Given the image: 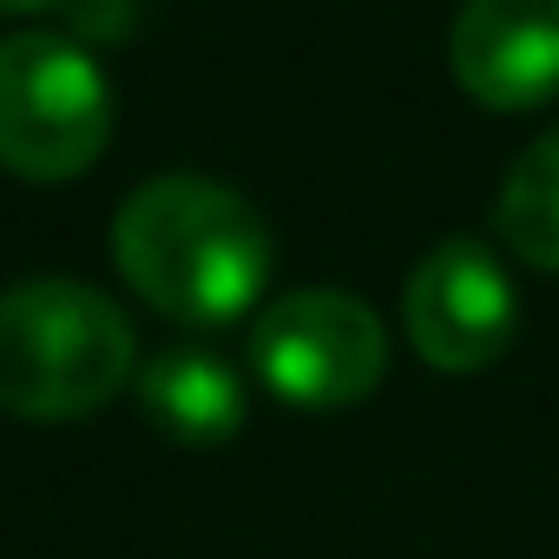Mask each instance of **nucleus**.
Masks as SVG:
<instances>
[{"label":"nucleus","instance_id":"423d86ee","mask_svg":"<svg viewBox=\"0 0 559 559\" xmlns=\"http://www.w3.org/2000/svg\"><path fill=\"white\" fill-rule=\"evenodd\" d=\"M448 73L487 112H533L559 99V0H461Z\"/></svg>","mask_w":559,"mask_h":559},{"label":"nucleus","instance_id":"f257e3e1","mask_svg":"<svg viewBox=\"0 0 559 559\" xmlns=\"http://www.w3.org/2000/svg\"><path fill=\"white\" fill-rule=\"evenodd\" d=\"M112 263L165 323L224 330L257 310L276 250L243 191L198 171H158L112 211Z\"/></svg>","mask_w":559,"mask_h":559},{"label":"nucleus","instance_id":"39448f33","mask_svg":"<svg viewBox=\"0 0 559 559\" xmlns=\"http://www.w3.org/2000/svg\"><path fill=\"white\" fill-rule=\"evenodd\" d=\"M402 336L441 376L493 369L520 336V290H513L500 250L480 243V237H441L408 270Z\"/></svg>","mask_w":559,"mask_h":559},{"label":"nucleus","instance_id":"6e6552de","mask_svg":"<svg viewBox=\"0 0 559 559\" xmlns=\"http://www.w3.org/2000/svg\"><path fill=\"white\" fill-rule=\"evenodd\" d=\"M493 237L526 270L559 276V126L539 132L493 191Z\"/></svg>","mask_w":559,"mask_h":559},{"label":"nucleus","instance_id":"f03ea898","mask_svg":"<svg viewBox=\"0 0 559 559\" xmlns=\"http://www.w3.org/2000/svg\"><path fill=\"white\" fill-rule=\"evenodd\" d=\"M139 376L132 317L73 276L0 290V408L21 421H86Z\"/></svg>","mask_w":559,"mask_h":559},{"label":"nucleus","instance_id":"20e7f679","mask_svg":"<svg viewBox=\"0 0 559 559\" xmlns=\"http://www.w3.org/2000/svg\"><path fill=\"white\" fill-rule=\"evenodd\" d=\"M250 369L276 402L336 415L382 389L389 330L376 304H362L356 290H336V284L284 290L250 323Z\"/></svg>","mask_w":559,"mask_h":559},{"label":"nucleus","instance_id":"1a4fd4ad","mask_svg":"<svg viewBox=\"0 0 559 559\" xmlns=\"http://www.w3.org/2000/svg\"><path fill=\"white\" fill-rule=\"evenodd\" d=\"M40 8H53V0H0V14H8V21H21V14H40Z\"/></svg>","mask_w":559,"mask_h":559},{"label":"nucleus","instance_id":"7ed1b4c3","mask_svg":"<svg viewBox=\"0 0 559 559\" xmlns=\"http://www.w3.org/2000/svg\"><path fill=\"white\" fill-rule=\"evenodd\" d=\"M106 67L47 27L0 34V171L27 185H73L112 145Z\"/></svg>","mask_w":559,"mask_h":559},{"label":"nucleus","instance_id":"0eeeda50","mask_svg":"<svg viewBox=\"0 0 559 559\" xmlns=\"http://www.w3.org/2000/svg\"><path fill=\"white\" fill-rule=\"evenodd\" d=\"M139 408L178 448H224L250 415L243 376L198 343H171L152 362H139Z\"/></svg>","mask_w":559,"mask_h":559}]
</instances>
